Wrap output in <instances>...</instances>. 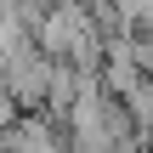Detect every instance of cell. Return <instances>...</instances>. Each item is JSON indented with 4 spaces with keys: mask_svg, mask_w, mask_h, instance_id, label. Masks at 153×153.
<instances>
[{
    "mask_svg": "<svg viewBox=\"0 0 153 153\" xmlns=\"http://www.w3.org/2000/svg\"><path fill=\"white\" fill-rule=\"evenodd\" d=\"M0 148L6 153H62V142H57V131H51L45 119H17V125L0 136Z\"/></svg>",
    "mask_w": 153,
    "mask_h": 153,
    "instance_id": "6da1fadb",
    "label": "cell"
}]
</instances>
